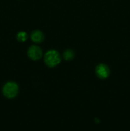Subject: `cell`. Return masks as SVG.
Segmentation results:
<instances>
[{
  "label": "cell",
  "instance_id": "cell-5",
  "mask_svg": "<svg viewBox=\"0 0 130 131\" xmlns=\"http://www.w3.org/2000/svg\"><path fill=\"white\" fill-rule=\"evenodd\" d=\"M31 38L33 42H36V43H39V42L43 41L44 36H43V33L40 31H34L32 33Z\"/></svg>",
  "mask_w": 130,
  "mask_h": 131
},
{
  "label": "cell",
  "instance_id": "cell-2",
  "mask_svg": "<svg viewBox=\"0 0 130 131\" xmlns=\"http://www.w3.org/2000/svg\"><path fill=\"white\" fill-rule=\"evenodd\" d=\"M3 92L7 98H14L18 93V86L14 82H9L4 86Z\"/></svg>",
  "mask_w": 130,
  "mask_h": 131
},
{
  "label": "cell",
  "instance_id": "cell-4",
  "mask_svg": "<svg viewBox=\"0 0 130 131\" xmlns=\"http://www.w3.org/2000/svg\"><path fill=\"white\" fill-rule=\"evenodd\" d=\"M96 72L97 75L99 77V78L101 79H105V78H107L109 75V69L108 67L103 64H101L99 65L96 67Z\"/></svg>",
  "mask_w": 130,
  "mask_h": 131
},
{
  "label": "cell",
  "instance_id": "cell-6",
  "mask_svg": "<svg viewBox=\"0 0 130 131\" xmlns=\"http://www.w3.org/2000/svg\"><path fill=\"white\" fill-rule=\"evenodd\" d=\"M27 34L25 32H20L17 35V40L20 42H24L27 39Z\"/></svg>",
  "mask_w": 130,
  "mask_h": 131
},
{
  "label": "cell",
  "instance_id": "cell-1",
  "mask_svg": "<svg viewBox=\"0 0 130 131\" xmlns=\"http://www.w3.org/2000/svg\"><path fill=\"white\" fill-rule=\"evenodd\" d=\"M45 63L49 67H54L61 61L59 54L56 51H50L46 53L45 56Z\"/></svg>",
  "mask_w": 130,
  "mask_h": 131
},
{
  "label": "cell",
  "instance_id": "cell-7",
  "mask_svg": "<svg viewBox=\"0 0 130 131\" xmlns=\"http://www.w3.org/2000/svg\"><path fill=\"white\" fill-rule=\"evenodd\" d=\"M73 52L71 50H68L64 54V57L66 60H70L73 58Z\"/></svg>",
  "mask_w": 130,
  "mask_h": 131
},
{
  "label": "cell",
  "instance_id": "cell-3",
  "mask_svg": "<svg viewBox=\"0 0 130 131\" xmlns=\"http://www.w3.org/2000/svg\"><path fill=\"white\" fill-rule=\"evenodd\" d=\"M28 56L33 60H38L42 57V51L39 47L33 46L28 50Z\"/></svg>",
  "mask_w": 130,
  "mask_h": 131
}]
</instances>
